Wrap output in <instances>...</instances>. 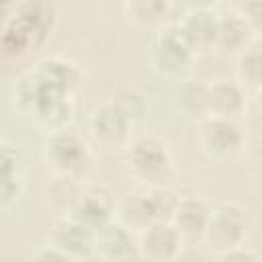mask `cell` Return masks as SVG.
Masks as SVG:
<instances>
[{
  "mask_svg": "<svg viewBox=\"0 0 262 262\" xmlns=\"http://www.w3.org/2000/svg\"><path fill=\"white\" fill-rule=\"evenodd\" d=\"M14 111L33 121L45 133L70 127L74 119V98L53 90L35 68L25 70L10 88Z\"/></svg>",
  "mask_w": 262,
  "mask_h": 262,
  "instance_id": "6da1fadb",
  "label": "cell"
},
{
  "mask_svg": "<svg viewBox=\"0 0 262 262\" xmlns=\"http://www.w3.org/2000/svg\"><path fill=\"white\" fill-rule=\"evenodd\" d=\"M147 111V100L137 90H121L96 104L88 117V133L102 149H123Z\"/></svg>",
  "mask_w": 262,
  "mask_h": 262,
  "instance_id": "7a4b0ae2",
  "label": "cell"
},
{
  "mask_svg": "<svg viewBox=\"0 0 262 262\" xmlns=\"http://www.w3.org/2000/svg\"><path fill=\"white\" fill-rule=\"evenodd\" d=\"M55 10L43 0H20L0 33V55L20 59L41 49L55 27Z\"/></svg>",
  "mask_w": 262,
  "mask_h": 262,
  "instance_id": "3957f363",
  "label": "cell"
},
{
  "mask_svg": "<svg viewBox=\"0 0 262 262\" xmlns=\"http://www.w3.org/2000/svg\"><path fill=\"white\" fill-rule=\"evenodd\" d=\"M41 158L51 176H70L78 180H86L96 164L94 147L72 127L47 131L43 137Z\"/></svg>",
  "mask_w": 262,
  "mask_h": 262,
  "instance_id": "277c9868",
  "label": "cell"
},
{
  "mask_svg": "<svg viewBox=\"0 0 262 262\" xmlns=\"http://www.w3.org/2000/svg\"><path fill=\"white\" fill-rule=\"evenodd\" d=\"M123 160L139 184H166L174 176L170 143L154 131L133 133L123 147Z\"/></svg>",
  "mask_w": 262,
  "mask_h": 262,
  "instance_id": "5b68a950",
  "label": "cell"
},
{
  "mask_svg": "<svg viewBox=\"0 0 262 262\" xmlns=\"http://www.w3.org/2000/svg\"><path fill=\"white\" fill-rule=\"evenodd\" d=\"M176 201L178 194L166 184H139L117 199L115 219L135 233L149 223L170 219Z\"/></svg>",
  "mask_w": 262,
  "mask_h": 262,
  "instance_id": "8992f818",
  "label": "cell"
},
{
  "mask_svg": "<svg viewBox=\"0 0 262 262\" xmlns=\"http://www.w3.org/2000/svg\"><path fill=\"white\" fill-rule=\"evenodd\" d=\"M199 55L182 37L180 29L174 25L162 27L149 47V63L151 70L170 82H184L190 78Z\"/></svg>",
  "mask_w": 262,
  "mask_h": 262,
  "instance_id": "52a82bcc",
  "label": "cell"
},
{
  "mask_svg": "<svg viewBox=\"0 0 262 262\" xmlns=\"http://www.w3.org/2000/svg\"><path fill=\"white\" fill-rule=\"evenodd\" d=\"M194 145L207 162L231 164L244 156L246 135L233 119L205 117L194 123Z\"/></svg>",
  "mask_w": 262,
  "mask_h": 262,
  "instance_id": "ba28073f",
  "label": "cell"
},
{
  "mask_svg": "<svg viewBox=\"0 0 262 262\" xmlns=\"http://www.w3.org/2000/svg\"><path fill=\"white\" fill-rule=\"evenodd\" d=\"M248 229V211L233 201H223L211 207V215L201 244L207 246L215 256H219L239 244H246Z\"/></svg>",
  "mask_w": 262,
  "mask_h": 262,
  "instance_id": "9c48e42d",
  "label": "cell"
},
{
  "mask_svg": "<svg viewBox=\"0 0 262 262\" xmlns=\"http://www.w3.org/2000/svg\"><path fill=\"white\" fill-rule=\"evenodd\" d=\"M117 211V199L104 184H92L82 182L78 194L74 196L72 205L63 213L66 217L78 221L80 225L88 227L90 231L102 227L104 223L115 219Z\"/></svg>",
  "mask_w": 262,
  "mask_h": 262,
  "instance_id": "30bf717a",
  "label": "cell"
},
{
  "mask_svg": "<svg viewBox=\"0 0 262 262\" xmlns=\"http://www.w3.org/2000/svg\"><path fill=\"white\" fill-rule=\"evenodd\" d=\"M135 248L137 258L149 262H172L180 256L184 242L174 229V225L166 221H156L135 231Z\"/></svg>",
  "mask_w": 262,
  "mask_h": 262,
  "instance_id": "8fae6325",
  "label": "cell"
},
{
  "mask_svg": "<svg viewBox=\"0 0 262 262\" xmlns=\"http://www.w3.org/2000/svg\"><path fill=\"white\" fill-rule=\"evenodd\" d=\"M45 242L57 248L70 262L92 260V231L66 215L57 217L49 225Z\"/></svg>",
  "mask_w": 262,
  "mask_h": 262,
  "instance_id": "7c38bea8",
  "label": "cell"
},
{
  "mask_svg": "<svg viewBox=\"0 0 262 262\" xmlns=\"http://www.w3.org/2000/svg\"><path fill=\"white\" fill-rule=\"evenodd\" d=\"M92 258L108 262L137 258L135 233L117 219L104 223L102 227L92 231Z\"/></svg>",
  "mask_w": 262,
  "mask_h": 262,
  "instance_id": "4fadbf2b",
  "label": "cell"
},
{
  "mask_svg": "<svg viewBox=\"0 0 262 262\" xmlns=\"http://www.w3.org/2000/svg\"><path fill=\"white\" fill-rule=\"evenodd\" d=\"M217 25L219 14L213 8H186L176 20V27L196 55L217 51Z\"/></svg>",
  "mask_w": 262,
  "mask_h": 262,
  "instance_id": "5bb4252c",
  "label": "cell"
},
{
  "mask_svg": "<svg viewBox=\"0 0 262 262\" xmlns=\"http://www.w3.org/2000/svg\"><path fill=\"white\" fill-rule=\"evenodd\" d=\"M209 215H211V205L205 199H201V196H178L168 221L174 225V229L182 237L184 246H190V244L196 246V244L203 242Z\"/></svg>",
  "mask_w": 262,
  "mask_h": 262,
  "instance_id": "9a60e30c",
  "label": "cell"
},
{
  "mask_svg": "<svg viewBox=\"0 0 262 262\" xmlns=\"http://www.w3.org/2000/svg\"><path fill=\"white\" fill-rule=\"evenodd\" d=\"M248 92L235 78H215L207 82V111L209 117H223L237 121L248 108Z\"/></svg>",
  "mask_w": 262,
  "mask_h": 262,
  "instance_id": "2e32d148",
  "label": "cell"
},
{
  "mask_svg": "<svg viewBox=\"0 0 262 262\" xmlns=\"http://www.w3.org/2000/svg\"><path fill=\"white\" fill-rule=\"evenodd\" d=\"M23 151L18 145L0 139V211L14 207L25 192Z\"/></svg>",
  "mask_w": 262,
  "mask_h": 262,
  "instance_id": "e0dca14e",
  "label": "cell"
},
{
  "mask_svg": "<svg viewBox=\"0 0 262 262\" xmlns=\"http://www.w3.org/2000/svg\"><path fill=\"white\" fill-rule=\"evenodd\" d=\"M35 72L59 94L74 98L78 94V90L82 88V80L84 74L80 70V66L63 55H49L43 57L41 61H37V66H33Z\"/></svg>",
  "mask_w": 262,
  "mask_h": 262,
  "instance_id": "ac0fdd59",
  "label": "cell"
},
{
  "mask_svg": "<svg viewBox=\"0 0 262 262\" xmlns=\"http://www.w3.org/2000/svg\"><path fill=\"white\" fill-rule=\"evenodd\" d=\"M260 31H256L239 12L219 16L217 25V51L237 55L248 45L258 41Z\"/></svg>",
  "mask_w": 262,
  "mask_h": 262,
  "instance_id": "d6986e66",
  "label": "cell"
},
{
  "mask_svg": "<svg viewBox=\"0 0 262 262\" xmlns=\"http://www.w3.org/2000/svg\"><path fill=\"white\" fill-rule=\"evenodd\" d=\"M174 108L176 113L190 121L199 123L201 119L209 117L207 111V82L201 80H184L178 84V90L174 94Z\"/></svg>",
  "mask_w": 262,
  "mask_h": 262,
  "instance_id": "ffe728a7",
  "label": "cell"
},
{
  "mask_svg": "<svg viewBox=\"0 0 262 262\" xmlns=\"http://www.w3.org/2000/svg\"><path fill=\"white\" fill-rule=\"evenodd\" d=\"M235 80L248 94H258L262 88V53L260 43L254 41L235 55Z\"/></svg>",
  "mask_w": 262,
  "mask_h": 262,
  "instance_id": "44dd1931",
  "label": "cell"
},
{
  "mask_svg": "<svg viewBox=\"0 0 262 262\" xmlns=\"http://www.w3.org/2000/svg\"><path fill=\"white\" fill-rule=\"evenodd\" d=\"M84 180L70 178V176H51V182L47 184V199L53 209H57L61 215L72 205L74 196L78 194Z\"/></svg>",
  "mask_w": 262,
  "mask_h": 262,
  "instance_id": "7402d4cb",
  "label": "cell"
},
{
  "mask_svg": "<svg viewBox=\"0 0 262 262\" xmlns=\"http://www.w3.org/2000/svg\"><path fill=\"white\" fill-rule=\"evenodd\" d=\"M217 258L223 260V262H260L262 256L254 248H248L246 244H239V246H235V248L219 254Z\"/></svg>",
  "mask_w": 262,
  "mask_h": 262,
  "instance_id": "603a6c76",
  "label": "cell"
},
{
  "mask_svg": "<svg viewBox=\"0 0 262 262\" xmlns=\"http://www.w3.org/2000/svg\"><path fill=\"white\" fill-rule=\"evenodd\" d=\"M237 12H239L256 31H260V14H262L260 0H239Z\"/></svg>",
  "mask_w": 262,
  "mask_h": 262,
  "instance_id": "cb8c5ba5",
  "label": "cell"
},
{
  "mask_svg": "<svg viewBox=\"0 0 262 262\" xmlns=\"http://www.w3.org/2000/svg\"><path fill=\"white\" fill-rule=\"evenodd\" d=\"M33 258L35 260H39V262H70L57 248H53L51 244H43V246H39V250L33 254Z\"/></svg>",
  "mask_w": 262,
  "mask_h": 262,
  "instance_id": "d4e9b609",
  "label": "cell"
},
{
  "mask_svg": "<svg viewBox=\"0 0 262 262\" xmlns=\"http://www.w3.org/2000/svg\"><path fill=\"white\" fill-rule=\"evenodd\" d=\"M221 0H182V4L186 8H213L217 6Z\"/></svg>",
  "mask_w": 262,
  "mask_h": 262,
  "instance_id": "484cf974",
  "label": "cell"
},
{
  "mask_svg": "<svg viewBox=\"0 0 262 262\" xmlns=\"http://www.w3.org/2000/svg\"><path fill=\"white\" fill-rule=\"evenodd\" d=\"M0 139H2V137H0Z\"/></svg>",
  "mask_w": 262,
  "mask_h": 262,
  "instance_id": "4316f807",
  "label": "cell"
}]
</instances>
